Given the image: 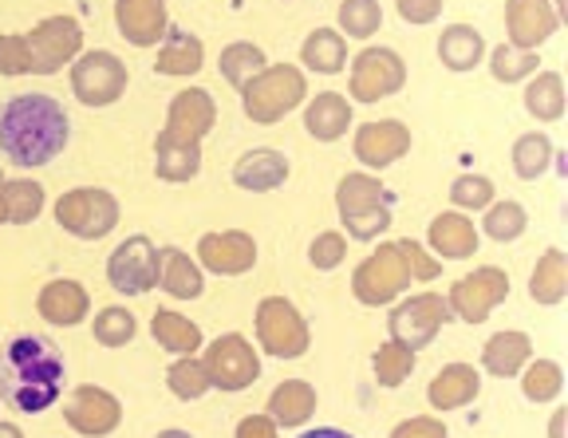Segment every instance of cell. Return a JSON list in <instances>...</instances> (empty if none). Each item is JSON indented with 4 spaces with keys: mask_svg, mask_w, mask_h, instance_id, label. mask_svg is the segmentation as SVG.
<instances>
[{
    "mask_svg": "<svg viewBox=\"0 0 568 438\" xmlns=\"http://www.w3.org/2000/svg\"><path fill=\"white\" fill-rule=\"evenodd\" d=\"M63 391V356L48 336H12L0 348V399L20 415L48 411Z\"/></svg>",
    "mask_w": 568,
    "mask_h": 438,
    "instance_id": "obj_1",
    "label": "cell"
},
{
    "mask_svg": "<svg viewBox=\"0 0 568 438\" xmlns=\"http://www.w3.org/2000/svg\"><path fill=\"white\" fill-rule=\"evenodd\" d=\"M68 139V111L52 95H12L0 108V151L17 166H48L55 154H63Z\"/></svg>",
    "mask_w": 568,
    "mask_h": 438,
    "instance_id": "obj_2",
    "label": "cell"
},
{
    "mask_svg": "<svg viewBox=\"0 0 568 438\" xmlns=\"http://www.w3.org/2000/svg\"><path fill=\"white\" fill-rule=\"evenodd\" d=\"M83 48V28L75 17H48L32 32L0 37V75H55Z\"/></svg>",
    "mask_w": 568,
    "mask_h": 438,
    "instance_id": "obj_3",
    "label": "cell"
},
{
    "mask_svg": "<svg viewBox=\"0 0 568 438\" xmlns=\"http://www.w3.org/2000/svg\"><path fill=\"white\" fill-rule=\"evenodd\" d=\"M395 194L372 174H347L336 186V210L352 242H375L390 225Z\"/></svg>",
    "mask_w": 568,
    "mask_h": 438,
    "instance_id": "obj_4",
    "label": "cell"
},
{
    "mask_svg": "<svg viewBox=\"0 0 568 438\" xmlns=\"http://www.w3.org/2000/svg\"><path fill=\"white\" fill-rule=\"evenodd\" d=\"M304 95H308V80H304L301 68H293V63H268L265 72L253 75L241 88V108H245V115L253 123L268 126L301 108Z\"/></svg>",
    "mask_w": 568,
    "mask_h": 438,
    "instance_id": "obj_5",
    "label": "cell"
},
{
    "mask_svg": "<svg viewBox=\"0 0 568 438\" xmlns=\"http://www.w3.org/2000/svg\"><path fill=\"white\" fill-rule=\"evenodd\" d=\"M407 285H415V281H410V268H407V261H403V253L395 242L379 245V249H375L372 257L352 273L355 301L367 305V308H379V305H390V301H399V296L407 293Z\"/></svg>",
    "mask_w": 568,
    "mask_h": 438,
    "instance_id": "obj_6",
    "label": "cell"
},
{
    "mask_svg": "<svg viewBox=\"0 0 568 438\" xmlns=\"http://www.w3.org/2000/svg\"><path fill=\"white\" fill-rule=\"evenodd\" d=\"M55 222L71 237H80V242H99V237H106L119 225V202L111 190H99V186L68 190L55 202Z\"/></svg>",
    "mask_w": 568,
    "mask_h": 438,
    "instance_id": "obj_7",
    "label": "cell"
},
{
    "mask_svg": "<svg viewBox=\"0 0 568 438\" xmlns=\"http://www.w3.org/2000/svg\"><path fill=\"white\" fill-rule=\"evenodd\" d=\"M450 308L438 293H418V296H407L399 305L390 308L387 316V332L390 340L403 344V348L418 352V348H430L435 344L438 332L450 324Z\"/></svg>",
    "mask_w": 568,
    "mask_h": 438,
    "instance_id": "obj_8",
    "label": "cell"
},
{
    "mask_svg": "<svg viewBox=\"0 0 568 438\" xmlns=\"http://www.w3.org/2000/svg\"><path fill=\"white\" fill-rule=\"evenodd\" d=\"M202 367H205V376H210V387L233 395V391H245V387L257 384L261 356L245 336L225 332V336H217V340L202 352Z\"/></svg>",
    "mask_w": 568,
    "mask_h": 438,
    "instance_id": "obj_9",
    "label": "cell"
},
{
    "mask_svg": "<svg viewBox=\"0 0 568 438\" xmlns=\"http://www.w3.org/2000/svg\"><path fill=\"white\" fill-rule=\"evenodd\" d=\"M257 340L268 356L276 359H301L312 344V332L304 324V316L296 313L293 301H284V296H265L257 305Z\"/></svg>",
    "mask_w": 568,
    "mask_h": 438,
    "instance_id": "obj_10",
    "label": "cell"
},
{
    "mask_svg": "<svg viewBox=\"0 0 568 438\" xmlns=\"http://www.w3.org/2000/svg\"><path fill=\"white\" fill-rule=\"evenodd\" d=\"M71 91L83 108H111L126 91V63L115 52H83L71 63Z\"/></svg>",
    "mask_w": 568,
    "mask_h": 438,
    "instance_id": "obj_11",
    "label": "cell"
},
{
    "mask_svg": "<svg viewBox=\"0 0 568 438\" xmlns=\"http://www.w3.org/2000/svg\"><path fill=\"white\" fill-rule=\"evenodd\" d=\"M506 296H509L506 268L481 265V268H474V273H466L462 281H454L450 293H446V308H450L454 320L481 324Z\"/></svg>",
    "mask_w": 568,
    "mask_h": 438,
    "instance_id": "obj_12",
    "label": "cell"
},
{
    "mask_svg": "<svg viewBox=\"0 0 568 438\" xmlns=\"http://www.w3.org/2000/svg\"><path fill=\"white\" fill-rule=\"evenodd\" d=\"M403 83H407V63L390 48H364L352 60L347 91H352L355 103H379L387 95H399Z\"/></svg>",
    "mask_w": 568,
    "mask_h": 438,
    "instance_id": "obj_13",
    "label": "cell"
},
{
    "mask_svg": "<svg viewBox=\"0 0 568 438\" xmlns=\"http://www.w3.org/2000/svg\"><path fill=\"white\" fill-rule=\"evenodd\" d=\"M106 281L115 293H126V296H142L151 293L159 285V249H154L151 237H126L123 245H115L111 261H106Z\"/></svg>",
    "mask_w": 568,
    "mask_h": 438,
    "instance_id": "obj_14",
    "label": "cell"
},
{
    "mask_svg": "<svg viewBox=\"0 0 568 438\" xmlns=\"http://www.w3.org/2000/svg\"><path fill=\"white\" fill-rule=\"evenodd\" d=\"M217 123V108H213V95L205 88H186L170 99L166 126L159 131L162 143L178 146H202V139Z\"/></svg>",
    "mask_w": 568,
    "mask_h": 438,
    "instance_id": "obj_15",
    "label": "cell"
},
{
    "mask_svg": "<svg viewBox=\"0 0 568 438\" xmlns=\"http://www.w3.org/2000/svg\"><path fill=\"white\" fill-rule=\"evenodd\" d=\"M63 419H68L71 430H80V435L103 438L119 427L123 407H119V399L111 391H103V387H95V384H83L63 403Z\"/></svg>",
    "mask_w": 568,
    "mask_h": 438,
    "instance_id": "obj_16",
    "label": "cell"
},
{
    "mask_svg": "<svg viewBox=\"0 0 568 438\" xmlns=\"http://www.w3.org/2000/svg\"><path fill=\"white\" fill-rule=\"evenodd\" d=\"M197 261H202V268L217 273V277H241V273L257 265V242L245 230L205 233L202 242H197Z\"/></svg>",
    "mask_w": 568,
    "mask_h": 438,
    "instance_id": "obj_17",
    "label": "cell"
},
{
    "mask_svg": "<svg viewBox=\"0 0 568 438\" xmlns=\"http://www.w3.org/2000/svg\"><path fill=\"white\" fill-rule=\"evenodd\" d=\"M557 28L560 17L552 9V0H506V32L514 48L537 52Z\"/></svg>",
    "mask_w": 568,
    "mask_h": 438,
    "instance_id": "obj_18",
    "label": "cell"
},
{
    "mask_svg": "<svg viewBox=\"0 0 568 438\" xmlns=\"http://www.w3.org/2000/svg\"><path fill=\"white\" fill-rule=\"evenodd\" d=\"M407 151H410V131L399 119H379V123H364L355 131V159L364 162V166H372V171H383L390 162H399Z\"/></svg>",
    "mask_w": 568,
    "mask_h": 438,
    "instance_id": "obj_19",
    "label": "cell"
},
{
    "mask_svg": "<svg viewBox=\"0 0 568 438\" xmlns=\"http://www.w3.org/2000/svg\"><path fill=\"white\" fill-rule=\"evenodd\" d=\"M119 37L134 48H154L166 37V0H115Z\"/></svg>",
    "mask_w": 568,
    "mask_h": 438,
    "instance_id": "obj_20",
    "label": "cell"
},
{
    "mask_svg": "<svg viewBox=\"0 0 568 438\" xmlns=\"http://www.w3.org/2000/svg\"><path fill=\"white\" fill-rule=\"evenodd\" d=\"M288 179V159L273 146H257V151H245L233 166V182L248 194H268V190L284 186Z\"/></svg>",
    "mask_w": 568,
    "mask_h": 438,
    "instance_id": "obj_21",
    "label": "cell"
},
{
    "mask_svg": "<svg viewBox=\"0 0 568 438\" xmlns=\"http://www.w3.org/2000/svg\"><path fill=\"white\" fill-rule=\"evenodd\" d=\"M478 391H481V376L470 364H446L430 379V387H426V399H430L435 411H458V407L478 399Z\"/></svg>",
    "mask_w": 568,
    "mask_h": 438,
    "instance_id": "obj_22",
    "label": "cell"
},
{
    "mask_svg": "<svg viewBox=\"0 0 568 438\" xmlns=\"http://www.w3.org/2000/svg\"><path fill=\"white\" fill-rule=\"evenodd\" d=\"M347 126H352V103L339 91H320L304 108V131L316 143H336V139L347 134Z\"/></svg>",
    "mask_w": 568,
    "mask_h": 438,
    "instance_id": "obj_23",
    "label": "cell"
},
{
    "mask_svg": "<svg viewBox=\"0 0 568 438\" xmlns=\"http://www.w3.org/2000/svg\"><path fill=\"white\" fill-rule=\"evenodd\" d=\"M159 285L178 301H197L205 293L202 265L178 245H166V249H159Z\"/></svg>",
    "mask_w": 568,
    "mask_h": 438,
    "instance_id": "obj_24",
    "label": "cell"
},
{
    "mask_svg": "<svg viewBox=\"0 0 568 438\" xmlns=\"http://www.w3.org/2000/svg\"><path fill=\"white\" fill-rule=\"evenodd\" d=\"M430 249L446 261H466L478 253V230L462 210H450V214H438L430 222Z\"/></svg>",
    "mask_w": 568,
    "mask_h": 438,
    "instance_id": "obj_25",
    "label": "cell"
},
{
    "mask_svg": "<svg viewBox=\"0 0 568 438\" xmlns=\"http://www.w3.org/2000/svg\"><path fill=\"white\" fill-rule=\"evenodd\" d=\"M529 359H532V340L525 332H497V336L486 340V348H481V367L497 379L521 376V367Z\"/></svg>",
    "mask_w": 568,
    "mask_h": 438,
    "instance_id": "obj_26",
    "label": "cell"
},
{
    "mask_svg": "<svg viewBox=\"0 0 568 438\" xmlns=\"http://www.w3.org/2000/svg\"><path fill=\"white\" fill-rule=\"evenodd\" d=\"M36 308H40V316H44L48 324L71 328V324H80L83 316H88L91 301H88V288H83L80 281H52V285H44Z\"/></svg>",
    "mask_w": 568,
    "mask_h": 438,
    "instance_id": "obj_27",
    "label": "cell"
},
{
    "mask_svg": "<svg viewBox=\"0 0 568 438\" xmlns=\"http://www.w3.org/2000/svg\"><path fill=\"white\" fill-rule=\"evenodd\" d=\"M316 411V387L304 384V379H284L273 395H268L265 415L276 427H304Z\"/></svg>",
    "mask_w": 568,
    "mask_h": 438,
    "instance_id": "obj_28",
    "label": "cell"
},
{
    "mask_svg": "<svg viewBox=\"0 0 568 438\" xmlns=\"http://www.w3.org/2000/svg\"><path fill=\"white\" fill-rule=\"evenodd\" d=\"M202 63H205L202 40L182 32V28H166L159 60H154V72L159 75H194V72H202Z\"/></svg>",
    "mask_w": 568,
    "mask_h": 438,
    "instance_id": "obj_29",
    "label": "cell"
},
{
    "mask_svg": "<svg viewBox=\"0 0 568 438\" xmlns=\"http://www.w3.org/2000/svg\"><path fill=\"white\" fill-rule=\"evenodd\" d=\"M481 55H486V40H481L478 28L470 24H450L438 37V60H443V68H450V72H470V68H478Z\"/></svg>",
    "mask_w": 568,
    "mask_h": 438,
    "instance_id": "obj_30",
    "label": "cell"
},
{
    "mask_svg": "<svg viewBox=\"0 0 568 438\" xmlns=\"http://www.w3.org/2000/svg\"><path fill=\"white\" fill-rule=\"evenodd\" d=\"M301 63L308 72H320V75L344 72V63H347L344 32H336V28H316V32H308V40L301 44Z\"/></svg>",
    "mask_w": 568,
    "mask_h": 438,
    "instance_id": "obj_31",
    "label": "cell"
},
{
    "mask_svg": "<svg viewBox=\"0 0 568 438\" xmlns=\"http://www.w3.org/2000/svg\"><path fill=\"white\" fill-rule=\"evenodd\" d=\"M529 296L545 308H552V305H560V301H565V296H568V257H565V249H549L541 261H537V268H532V277H529Z\"/></svg>",
    "mask_w": 568,
    "mask_h": 438,
    "instance_id": "obj_32",
    "label": "cell"
},
{
    "mask_svg": "<svg viewBox=\"0 0 568 438\" xmlns=\"http://www.w3.org/2000/svg\"><path fill=\"white\" fill-rule=\"evenodd\" d=\"M151 332H154V340H159V348L174 352V356H197V348H202V328H197L190 316L170 313V308L154 313Z\"/></svg>",
    "mask_w": 568,
    "mask_h": 438,
    "instance_id": "obj_33",
    "label": "cell"
},
{
    "mask_svg": "<svg viewBox=\"0 0 568 438\" xmlns=\"http://www.w3.org/2000/svg\"><path fill=\"white\" fill-rule=\"evenodd\" d=\"M525 111L537 123H557L565 115V80L557 72H537L525 88Z\"/></svg>",
    "mask_w": 568,
    "mask_h": 438,
    "instance_id": "obj_34",
    "label": "cell"
},
{
    "mask_svg": "<svg viewBox=\"0 0 568 438\" xmlns=\"http://www.w3.org/2000/svg\"><path fill=\"white\" fill-rule=\"evenodd\" d=\"M0 210H4V222L28 225L40 210H44V186L32 179H12L0 186Z\"/></svg>",
    "mask_w": 568,
    "mask_h": 438,
    "instance_id": "obj_35",
    "label": "cell"
},
{
    "mask_svg": "<svg viewBox=\"0 0 568 438\" xmlns=\"http://www.w3.org/2000/svg\"><path fill=\"white\" fill-rule=\"evenodd\" d=\"M202 171V146H178L154 139V174L162 182H190Z\"/></svg>",
    "mask_w": 568,
    "mask_h": 438,
    "instance_id": "obj_36",
    "label": "cell"
},
{
    "mask_svg": "<svg viewBox=\"0 0 568 438\" xmlns=\"http://www.w3.org/2000/svg\"><path fill=\"white\" fill-rule=\"evenodd\" d=\"M552 159H557V151H552V139L545 131H529L514 143V171H517V179H525V182L541 179L552 166Z\"/></svg>",
    "mask_w": 568,
    "mask_h": 438,
    "instance_id": "obj_37",
    "label": "cell"
},
{
    "mask_svg": "<svg viewBox=\"0 0 568 438\" xmlns=\"http://www.w3.org/2000/svg\"><path fill=\"white\" fill-rule=\"evenodd\" d=\"M521 391L529 403H552L565 391V371L552 359H529L521 367Z\"/></svg>",
    "mask_w": 568,
    "mask_h": 438,
    "instance_id": "obj_38",
    "label": "cell"
},
{
    "mask_svg": "<svg viewBox=\"0 0 568 438\" xmlns=\"http://www.w3.org/2000/svg\"><path fill=\"white\" fill-rule=\"evenodd\" d=\"M222 75L233 83V88H245L253 75H261L268 68V60H265V52H261L257 44H245V40H237V44H230V48H222Z\"/></svg>",
    "mask_w": 568,
    "mask_h": 438,
    "instance_id": "obj_39",
    "label": "cell"
},
{
    "mask_svg": "<svg viewBox=\"0 0 568 438\" xmlns=\"http://www.w3.org/2000/svg\"><path fill=\"white\" fill-rule=\"evenodd\" d=\"M418 356L410 348H403V344L387 340L379 352L372 356V367H375V379H379V387H399L410 379V371H415Z\"/></svg>",
    "mask_w": 568,
    "mask_h": 438,
    "instance_id": "obj_40",
    "label": "cell"
},
{
    "mask_svg": "<svg viewBox=\"0 0 568 438\" xmlns=\"http://www.w3.org/2000/svg\"><path fill=\"white\" fill-rule=\"evenodd\" d=\"M537 63H541L537 52H525V48H514V44H497L494 52H489V72L501 83L529 80V75L537 72Z\"/></svg>",
    "mask_w": 568,
    "mask_h": 438,
    "instance_id": "obj_41",
    "label": "cell"
},
{
    "mask_svg": "<svg viewBox=\"0 0 568 438\" xmlns=\"http://www.w3.org/2000/svg\"><path fill=\"white\" fill-rule=\"evenodd\" d=\"M166 384H170V391H174L178 399H186V403H194V399H202L205 391H213L210 376H205V367H202V359H197V356H182L178 364H170Z\"/></svg>",
    "mask_w": 568,
    "mask_h": 438,
    "instance_id": "obj_42",
    "label": "cell"
},
{
    "mask_svg": "<svg viewBox=\"0 0 568 438\" xmlns=\"http://www.w3.org/2000/svg\"><path fill=\"white\" fill-rule=\"evenodd\" d=\"M525 225H529V214H525L521 202H494V206H486L481 230H486L494 242H517L525 233Z\"/></svg>",
    "mask_w": 568,
    "mask_h": 438,
    "instance_id": "obj_43",
    "label": "cell"
},
{
    "mask_svg": "<svg viewBox=\"0 0 568 438\" xmlns=\"http://www.w3.org/2000/svg\"><path fill=\"white\" fill-rule=\"evenodd\" d=\"M379 24H383L379 0H344V4H339V28H344L352 40L375 37Z\"/></svg>",
    "mask_w": 568,
    "mask_h": 438,
    "instance_id": "obj_44",
    "label": "cell"
},
{
    "mask_svg": "<svg viewBox=\"0 0 568 438\" xmlns=\"http://www.w3.org/2000/svg\"><path fill=\"white\" fill-rule=\"evenodd\" d=\"M134 332H139L134 316L119 305L103 308V313L95 316V340L103 344V348H123V344L134 340Z\"/></svg>",
    "mask_w": 568,
    "mask_h": 438,
    "instance_id": "obj_45",
    "label": "cell"
},
{
    "mask_svg": "<svg viewBox=\"0 0 568 438\" xmlns=\"http://www.w3.org/2000/svg\"><path fill=\"white\" fill-rule=\"evenodd\" d=\"M450 202L458 210H486L494 206V182L481 179V174H462L450 186Z\"/></svg>",
    "mask_w": 568,
    "mask_h": 438,
    "instance_id": "obj_46",
    "label": "cell"
},
{
    "mask_svg": "<svg viewBox=\"0 0 568 438\" xmlns=\"http://www.w3.org/2000/svg\"><path fill=\"white\" fill-rule=\"evenodd\" d=\"M347 257V242H344V233L328 230V233H316L308 245V261L312 268H320V273H328V268H336L339 261Z\"/></svg>",
    "mask_w": 568,
    "mask_h": 438,
    "instance_id": "obj_47",
    "label": "cell"
},
{
    "mask_svg": "<svg viewBox=\"0 0 568 438\" xmlns=\"http://www.w3.org/2000/svg\"><path fill=\"white\" fill-rule=\"evenodd\" d=\"M395 245H399L403 261H407L410 281H435L438 273H443V265H438V257H430V253H426L418 242H410V237H403V242H395Z\"/></svg>",
    "mask_w": 568,
    "mask_h": 438,
    "instance_id": "obj_48",
    "label": "cell"
},
{
    "mask_svg": "<svg viewBox=\"0 0 568 438\" xmlns=\"http://www.w3.org/2000/svg\"><path fill=\"white\" fill-rule=\"evenodd\" d=\"M390 438H450L443 427V419H430V415H418V419H407L390 430Z\"/></svg>",
    "mask_w": 568,
    "mask_h": 438,
    "instance_id": "obj_49",
    "label": "cell"
},
{
    "mask_svg": "<svg viewBox=\"0 0 568 438\" xmlns=\"http://www.w3.org/2000/svg\"><path fill=\"white\" fill-rule=\"evenodd\" d=\"M443 12V0H399V17L407 24H430Z\"/></svg>",
    "mask_w": 568,
    "mask_h": 438,
    "instance_id": "obj_50",
    "label": "cell"
},
{
    "mask_svg": "<svg viewBox=\"0 0 568 438\" xmlns=\"http://www.w3.org/2000/svg\"><path fill=\"white\" fill-rule=\"evenodd\" d=\"M237 438H281L276 435V422L268 415H248L237 422Z\"/></svg>",
    "mask_w": 568,
    "mask_h": 438,
    "instance_id": "obj_51",
    "label": "cell"
},
{
    "mask_svg": "<svg viewBox=\"0 0 568 438\" xmlns=\"http://www.w3.org/2000/svg\"><path fill=\"white\" fill-rule=\"evenodd\" d=\"M301 438H355V435H347V430H339V427H316V430H304Z\"/></svg>",
    "mask_w": 568,
    "mask_h": 438,
    "instance_id": "obj_52",
    "label": "cell"
},
{
    "mask_svg": "<svg viewBox=\"0 0 568 438\" xmlns=\"http://www.w3.org/2000/svg\"><path fill=\"white\" fill-rule=\"evenodd\" d=\"M549 438H565V411H552V422H549Z\"/></svg>",
    "mask_w": 568,
    "mask_h": 438,
    "instance_id": "obj_53",
    "label": "cell"
},
{
    "mask_svg": "<svg viewBox=\"0 0 568 438\" xmlns=\"http://www.w3.org/2000/svg\"><path fill=\"white\" fill-rule=\"evenodd\" d=\"M0 438H24V435H20V427H12V422H0Z\"/></svg>",
    "mask_w": 568,
    "mask_h": 438,
    "instance_id": "obj_54",
    "label": "cell"
},
{
    "mask_svg": "<svg viewBox=\"0 0 568 438\" xmlns=\"http://www.w3.org/2000/svg\"><path fill=\"white\" fill-rule=\"evenodd\" d=\"M159 438H194V435H186V430H162Z\"/></svg>",
    "mask_w": 568,
    "mask_h": 438,
    "instance_id": "obj_55",
    "label": "cell"
},
{
    "mask_svg": "<svg viewBox=\"0 0 568 438\" xmlns=\"http://www.w3.org/2000/svg\"><path fill=\"white\" fill-rule=\"evenodd\" d=\"M0 222H4V210H0Z\"/></svg>",
    "mask_w": 568,
    "mask_h": 438,
    "instance_id": "obj_56",
    "label": "cell"
}]
</instances>
